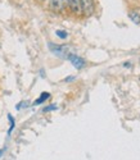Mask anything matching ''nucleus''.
Here are the masks:
<instances>
[{
    "mask_svg": "<svg viewBox=\"0 0 140 160\" xmlns=\"http://www.w3.org/2000/svg\"><path fill=\"white\" fill-rule=\"evenodd\" d=\"M80 5H81V14L86 17L93 16V13L95 10L94 0H80Z\"/></svg>",
    "mask_w": 140,
    "mask_h": 160,
    "instance_id": "1",
    "label": "nucleus"
},
{
    "mask_svg": "<svg viewBox=\"0 0 140 160\" xmlns=\"http://www.w3.org/2000/svg\"><path fill=\"white\" fill-rule=\"evenodd\" d=\"M49 49L54 55H57L59 58H67L68 57V48L64 45H57V44H49Z\"/></svg>",
    "mask_w": 140,
    "mask_h": 160,
    "instance_id": "2",
    "label": "nucleus"
},
{
    "mask_svg": "<svg viewBox=\"0 0 140 160\" xmlns=\"http://www.w3.org/2000/svg\"><path fill=\"white\" fill-rule=\"evenodd\" d=\"M67 59H68L69 62H71V64L75 67L76 69H82L83 67L86 65V62H85V59H82L81 57H78V55H75V54H68Z\"/></svg>",
    "mask_w": 140,
    "mask_h": 160,
    "instance_id": "3",
    "label": "nucleus"
},
{
    "mask_svg": "<svg viewBox=\"0 0 140 160\" xmlns=\"http://www.w3.org/2000/svg\"><path fill=\"white\" fill-rule=\"evenodd\" d=\"M67 7V0H50V8L54 12H63Z\"/></svg>",
    "mask_w": 140,
    "mask_h": 160,
    "instance_id": "4",
    "label": "nucleus"
},
{
    "mask_svg": "<svg viewBox=\"0 0 140 160\" xmlns=\"http://www.w3.org/2000/svg\"><path fill=\"white\" fill-rule=\"evenodd\" d=\"M67 5L71 9L72 13L75 14H81V5H80V0H67Z\"/></svg>",
    "mask_w": 140,
    "mask_h": 160,
    "instance_id": "5",
    "label": "nucleus"
},
{
    "mask_svg": "<svg viewBox=\"0 0 140 160\" xmlns=\"http://www.w3.org/2000/svg\"><path fill=\"white\" fill-rule=\"evenodd\" d=\"M129 18L135 23V24H139L140 23V14H139V12H136V10H131V12H129Z\"/></svg>",
    "mask_w": 140,
    "mask_h": 160,
    "instance_id": "6",
    "label": "nucleus"
},
{
    "mask_svg": "<svg viewBox=\"0 0 140 160\" xmlns=\"http://www.w3.org/2000/svg\"><path fill=\"white\" fill-rule=\"evenodd\" d=\"M49 98H50V94H49V92H43V94L40 95V98L36 99V100L34 101V105H40V104H43V102H45Z\"/></svg>",
    "mask_w": 140,
    "mask_h": 160,
    "instance_id": "7",
    "label": "nucleus"
},
{
    "mask_svg": "<svg viewBox=\"0 0 140 160\" xmlns=\"http://www.w3.org/2000/svg\"><path fill=\"white\" fill-rule=\"evenodd\" d=\"M55 35H57L59 38H62V40H64V38H67V32L66 31H62V30H58V31H55Z\"/></svg>",
    "mask_w": 140,
    "mask_h": 160,
    "instance_id": "8",
    "label": "nucleus"
},
{
    "mask_svg": "<svg viewBox=\"0 0 140 160\" xmlns=\"http://www.w3.org/2000/svg\"><path fill=\"white\" fill-rule=\"evenodd\" d=\"M57 109H58L57 105H49V106H45V108L43 109V112L46 113V112H53V110H57Z\"/></svg>",
    "mask_w": 140,
    "mask_h": 160,
    "instance_id": "9",
    "label": "nucleus"
},
{
    "mask_svg": "<svg viewBox=\"0 0 140 160\" xmlns=\"http://www.w3.org/2000/svg\"><path fill=\"white\" fill-rule=\"evenodd\" d=\"M73 79H75V77H73V76H69V77L64 78V82H69V81H73Z\"/></svg>",
    "mask_w": 140,
    "mask_h": 160,
    "instance_id": "10",
    "label": "nucleus"
},
{
    "mask_svg": "<svg viewBox=\"0 0 140 160\" xmlns=\"http://www.w3.org/2000/svg\"><path fill=\"white\" fill-rule=\"evenodd\" d=\"M5 152V149H2V150H0V158H2L3 156V154Z\"/></svg>",
    "mask_w": 140,
    "mask_h": 160,
    "instance_id": "11",
    "label": "nucleus"
}]
</instances>
